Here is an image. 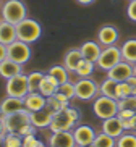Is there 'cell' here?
<instances>
[{"instance_id":"cell-34","label":"cell","mask_w":136,"mask_h":147,"mask_svg":"<svg viewBox=\"0 0 136 147\" xmlns=\"http://www.w3.org/2000/svg\"><path fill=\"white\" fill-rule=\"evenodd\" d=\"M47 105L49 108H52L53 112H62V110H65L66 107H70L68 104H65V102H62V100L55 99L53 95H50V97H47Z\"/></svg>"},{"instance_id":"cell-4","label":"cell","mask_w":136,"mask_h":147,"mask_svg":"<svg viewBox=\"0 0 136 147\" xmlns=\"http://www.w3.org/2000/svg\"><path fill=\"white\" fill-rule=\"evenodd\" d=\"M16 31H18V39L26 44L36 42L42 34L41 24L32 18H24L20 24H16Z\"/></svg>"},{"instance_id":"cell-46","label":"cell","mask_w":136,"mask_h":147,"mask_svg":"<svg viewBox=\"0 0 136 147\" xmlns=\"http://www.w3.org/2000/svg\"><path fill=\"white\" fill-rule=\"evenodd\" d=\"M130 2H133V0H130Z\"/></svg>"},{"instance_id":"cell-42","label":"cell","mask_w":136,"mask_h":147,"mask_svg":"<svg viewBox=\"0 0 136 147\" xmlns=\"http://www.w3.org/2000/svg\"><path fill=\"white\" fill-rule=\"evenodd\" d=\"M78 3H81V5H91V3H94L96 0H76Z\"/></svg>"},{"instance_id":"cell-10","label":"cell","mask_w":136,"mask_h":147,"mask_svg":"<svg viewBox=\"0 0 136 147\" xmlns=\"http://www.w3.org/2000/svg\"><path fill=\"white\" fill-rule=\"evenodd\" d=\"M131 74H135L133 73V65L128 63V61H125V60H122L107 71V78L114 79L117 82H122V81H127Z\"/></svg>"},{"instance_id":"cell-3","label":"cell","mask_w":136,"mask_h":147,"mask_svg":"<svg viewBox=\"0 0 136 147\" xmlns=\"http://www.w3.org/2000/svg\"><path fill=\"white\" fill-rule=\"evenodd\" d=\"M2 118H3V125H5L7 133L20 134L23 128H26L31 123V112L26 110V108H23L20 112L10 113V115H2Z\"/></svg>"},{"instance_id":"cell-22","label":"cell","mask_w":136,"mask_h":147,"mask_svg":"<svg viewBox=\"0 0 136 147\" xmlns=\"http://www.w3.org/2000/svg\"><path fill=\"white\" fill-rule=\"evenodd\" d=\"M58 81L53 76H50V74H45L44 76V79H42V82H41V86H39V92L44 97H50V95H53L55 92H57V89H58Z\"/></svg>"},{"instance_id":"cell-8","label":"cell","mask_w":136,"mask_h":147,"mask_svg":"<svg viewBox=\"0 0 136 147\" xmlns=\"http://www.w3.org/2000/svg\"><path fill=\"white\" fill-rule=\"evenodd\" d=\"M7 50H8V58L10 60L16 61L20 65H24L28 63L31 58V47L29 44L23 42V40L16 39L15 42H12L10 45H7Z\"/></svg>"},{"instance_id":"cell-26","label":"cell","mask_w":136,"mask_h":147,"mask_svg":"<svg viewBox=\"0 0 136 147\" xmlns=\"http://www.w3.org/2000/svg\"><path fill=\"white\" fill-rule=\"evenodd\" d=\"M94 66H96L94 61H89V60H86V58H83L75 73L78 74L79 78H89V76L94 73Z\"/></svg>"},{"instance_id":"cell-24","label":"cell","mask_w":136,"mask_h":147,"mask_svg":"<svg viewBox=\"0 0 136 147\" xmlns=\"http://www.w3.org/2000/svg\"><path fill=\"white\" fill-rule=\"evenodd\" d=\"M117 84L118 82L114 81V79H104V81L99 84V95H106V97H112V99H117Z\"/></svg>"},{"instance_id":"cell-16","label":"cell","mask_w":136,"mask_h":147,"mask_svg":"<svg viewBox=\"0 0 136 147\" xmlns=\"http://www.w3.org/2000/svg\"><path fill=\"white\" fill-rule=\"evenodd\" d=\"M23 108H24V99H18V97H10V95H7L0 102V115H10V113L20 112Z\"/></svg>"},{"instance_id":"cell-41","label":"cell","mask_w":136,"mask_h":147,"mask_svg":"<svg viewBox=\"0 0 136 147\" xmlns=\"http://www.w3.org/2000/svg\"><path fill=\"white\" fill-rule=\"evenodd\" d=\"M127 82H128V84H131V86L135 87L136 86V74H131V76L127 79Z\"/></svg>"},{"instance_id":"cell-2","label":"cell","mask_w":136,"mask_h":147,"mask_svg":"<svg viewBox=\"0 0 136 147\" xmlns=\"http://www.w3.org/2000/svg\"><path fill=\"white\" fill-rule=\"evenodd\" d=\"M0 13H2L3 21H8L12 24H20L24 18H28L26 5L23 3L21 0H7L2 5Z\"/></svg>"},{"instance_id":"cell-29","label":"cell","mask_w":136,"mask_h":147,"mask_svg":"<svg viewBox=\"0 0 136 147\" xmlns=\"http://www.w3.org/2000/svg\"><path fill=\"white\" fill-rule=\"evenodd\" d=\"M133 95V86L128 84L127 81H122L117 84V100L125 99V97H130Z\"/></svg>"},{"instance_id":"cell-31","label":"cell","mask_w":136,"mask_h":147,"mask_svg":"<svg viewBox=\"0 0 136 147\" xmlns=\"http://www.w3.org/2000/svg\"><path fill=\"white\" fill-rule=\"evenodd\" d=\"M3 147H23V138L15 133L5 134V146Z\"/></svg>"},{"instance_id":"cell-36","label":"cell","mask_w":136,"mask_h":147,"mask_svg":"<svg viewBox=\"0 0 136 147\" xmlns=\"http://www.w3.org/2000/svg\"><path fill=\"white\" fill-rule=\"evenodd\" d=\"M122 123H123V129L125 131L136 129V115H133L131 118H127V120H122Z\"/></svg>"},{"instance_id":"cell-33","label":"cell","mask_w":136,"mask_h":147,"mask_svg":"<svg viewBox=\"0 0 136 147\" xmlns=\"http://www.w3.org/2000/svg\"><path fill=\"white\" fill-rule=\"evenodd\" d=\"M118 110H133V112H136V97L135 95H130V97L120 99L118 100Z\"/></svg>"},{"instance_id":"cell-40","label":"cell","mask_w":136,"mask_h":147,"mask_svg":"<svg viewBox=\"0 0 136 147\" xmlns=\"http://www.w3.org/2000/svg\"><path fill=\"white\" fill-rule=\"evenodd\" d=\"M5 134H7V129H5V125H3V118H2V115H0V138L5 136Z\"/></svg>"},{"instance_id":"cell-18","label":"cell","mask_w":136,"mask_h":147,"mask_svg":"<svg viewBox=\"0 0 136 147\" xmlns=\"http://www.w3.org/2000/svg\"><path fill=\"white\" fill-rule=\"evenodd\" d=\"M18 39V31L16 24H12L8 21H0V42L5 45H10L12 42Z\"/></svg>"},{"instance_id":"cell-19","label":"cell","mask_w":136,"mask_h":147,"mask_svg":"<svg viewBox=\"0 0 136 147\" xmlns=\"http://www.w3.org/2000/svg\"><path fill=\"white\" fill-rule=\"evenodd\" d=\"M21 73H23V65H20L16 61L10 60V58H5L3 61H0V76L3 79H10Z\"/></svg>"},{"instance_id":"cell-30","label":"cell","mask_w":136,"mask_h":147,"mask_svg":"<svg viewBox=\"0 0 136 147\" xmlns=\"http://www.w3.org/2000/svg\"><path fill=\"white\" fill-rule=\"evenodd\" d=\"M115 147H136V134H122L120 138H117Z\"/></svg>"},{"instance_id":"cell-23","label":"cell","mask_w":136,"mask_h":147,"mask_svg":"<svg viewBox=\"0 0 136 147\" xmlns=\"http://www.w3.org/2000/svg\"><path fill=\"white\" fill-rule=\"evenodd\" d=\"M122 57L123 60L128 63H136V39H128L127 42H123L122 47Z\"/></svg>"},{"instance_id":"cell-20","label":"cell","mask_w":136,"mask_h":147,"mask_svg":"<svg viewBox=\"0 0 136 147\" xmlns=\"http://www.w3.org/2000/svg\"><path fill=\"white\" fill-rule=\"evenodd\" d=\"M79 50H81L83 58L97 63V58H99V55H101V52H102V45L99 42H94V40H88V42H84L83 45L79 47Z\"/></svg>"},{"instance_id":"cell-12","label":"cell","mask_w":136,"mask_h":147,"mask_svg":"<svg viewBox=\"0 0 136 147\" xmlns=\"http://www.w3.org/2000/svg\"><path fill=\"white\" fill-rule=\"evenodd\" d=\"M49 147H76L73 131L52 133L50 138H49Z\"/></svg>"},{"instance_id":"cell-25","label":"cell","mask_w":136,"mask_h":147,"mask_svg":"<svg viewBox=\"0 0 136 147\" xmlns=\"http://www.w3.org/2000/svg\"><path fill=\"white\" fill-rule=\"evenodd\" d=\"M115 146H117V139L106 133L96 134V139L92 142V147H115Z\"/></svg>"},{"instance_id":"cell-15","label":"cell","mask_w":136,"mask_h":147,"mask_svg":"<svg viewBox=\"0 0 136 147\" xmlns=\"http://www.w3.org/2000/svg\"><path fill=\"white\" fill-rule=\"evenodd\" d=\"M123 123L118 117H112V118H107V120H102V133L109 134L112 138H120L123 134Z\"/></svg>"},{"instance_id":"cell-1","label":"cell","mask_w":136,"mask_h":147,"mask_svg":"<svg viewBox=\"0 0 136 147\" xmlns=\"http://www.w3.org/2000/svg\"><path fill=\"white\" fill-rule=\"evenodd\" d=\"M79 121V112L73 107H66L62 112H55L53 120L49 126L52 133H60V131H71L75 129Z\"/></svg>"},{"instance_id":"cell-6","label":"cell","mask_w":136,"mask_h":147,"mask_svg":"<svg viewBox=\"0 0 136 147\" xmlns=\"http://www.w3.org/2000/svg\"><path fill=\"white\" fill-rule=\"evenodd\" d=\"M7 95L10 97H18V99H24L29 94V84H28V74H18L13 78L7 79V86H5Z\"/></svg>"},{"instance_id":"cell-14","label":"cell","mask_w":136,"mask_h":147,"mask_svg":"<svg viewBox=\"0 0 136 147\" xmlns=\"http://www.w3.org/2000/svg\"><path fill=\"white\" fill-rule=\"evenodd\" d=\"M76 146H91L96 139V131L88 125H79L73 129Z\"/></svg>"},{"instance_id":"cell-38","label":"cell","mask_w":136,"mask_h":147,"mask_svg":"<svg viewBox=\"0 0 136 147\" xmlns=\"http://www.w3.org/2000/svg\"><path fill=\"white\" fill-rule=\"evenodd\" d=\"M133 115H136V112H133V110H118V113H117V117H118L120 120H127V118H131Z\"/></svg>"},{"instance_id":"cell-13","label":"cell","mask_w":136,"mask_h":147,"mask_svg":"<svg viewBox=\"0 0 136 147\" xmlns=\"http://www.w3.org/2000/svg\"><path fill=\"white\" fill-rule=\"evenodd\" d=\"M120 34L118 29L112 24H104L101 29L97 31V42L104 45V47H109V45H115V42L118 40Z\"/></svg>"},{"instance_id":"cell-37","label":"cell","mask_w":136,"mask_h":147,"mask_svg":"<svg viewBox=\"0 0 136 147\" xmlns=\"http://www.w3.org/2000/svg\"><path fill=\"white\" fill-rule=\"evenodd\" d=\"M127 15H128V18H130L131 21L136 23V0H133V2H130V3H128Z\"/></svg>"},{"instance_id":"cell-21","label":"cell","mask_w":136,"mask_h":147,"mask_svg":"<svg viewBox=\"0 0 136 147\" xmlns=\"http://www.w3.org/2000/svg\"><path fill=\"white\" fill-rule=\"evenodd\" d=\"M81 60H83L81 50L79 49H70L63 57V66L68 69V73H75L78 65L81 63Z\"/></svg>"},{"instance_id":"cell-17","label":"cell","mask_w":136,"mask_h":147,"mask_svg":"<svg viewBox=\"0 0 136 147\" xmlns=\"http://www.w3.org/2000/svg\"><path fill=\"white\" fill-rule=\"evenodd\" d=\"M45 104H47V97H44L39 91L29 92L24 97V108L29 110V112H37L41 108H44Z\"/></svg>"},{"instance_id":"cell-44","label":"cell","mask_w":136,"mask_h":147,"mask_svg":"<svg viewBox=\"0 0 136 147\" xmlns=\"http://www.w3.org/2000/svg\"><path fill=\"white\" fill-rule=\"evenodd\" d=\"M133 95H135V97H136V86L133 87Z\"/></svg>"},{"instance_id":"cell-27","label":"cell","mask_w":136,"mask_h":147,"mask_svg":"<svg viewBox=\"0 0 136 147\" xmlns=\"http://www.w3.org/2000/svg\"><path fill=\"white\" fill-rule=\"evenodd\" d=\"M49 74L57 79L58 84H63V82L68 81V69L63 65H53L52 68L49 69Z\"/></svg>"},{"instance_id":"cell-7","label":"cell","mask_w":136,"mask_h":147,"mask_svg":"<svg viewBox=\"0 0 136 147\" xmlns=\"http://www.w3.org/2000/svg\"><path fill=\"white\" fill-rule=\"evenodd\" d=\"M122 60H123L122 49L117 47V45H109V47L102 49V52H101V55H99V58H97L96 65L99 66L101 69L109 71L112 66H115L118 61H122Z\"/></svg>"},{"instance_id":"cell-9","label":"cell","mask_w":136,"mask_h":147,"mask_svg":"<svg viewBox=\"0 0 136 147\" xmlns=\"http://www.w3.org/2000/svg\"><path fill=\"white\" fill-rule=\"evenodd\" d=\"M76 97L79 100H91L99 94V84L89 78H81L75 82Z\"/></svg>"},{"instance_id":"cell-45","label":"cell","mask_w":136,"mask_h":147,"mask_svg":"<svg viewBox=\"0 0 136 147\" xmlns=\"http://www.w3.org/2000/svg\"><path fill=\"white\" fill-rule=\"evenodd\" d=\"M76 147H92V144L91 146H76Z\"/></svg>"},{"instance_id":"cell-35","label":"cell","mask_w":136,"mask_h":147,"mask_svg":"<svg viewBox=\"0 0 136 147\" xmlns=\"http://www.w3.org/2000/svg\"><path fill=\"white\" fill-rule=\"evenodd\" d=\"M23 147H44V144L36 139V134L23 138Z\"/></svg>"},{"instance_id":"cell-32","label":"cell","mask_w":136,"mask_h":147,"mask_svg":"<svg viewBox=\"0 0 136 147\" xmlns=\"http://www.w3.org/2000/svg\"><path fill=\"white\" fill-rule=\"evenodd\" d=\"M57 91H58V92H62L63 95H66V97H68L70 100L73 99V97H76L75 84H73V82H70V81H66V82H63V84H60Z\"/></svg>"},{"instance_id":"cell-5","label":"cell","mask_w":136,"mask_h":147,"mask_svg":"<svg viewBox=\"0 0 136 147\" xmlns=\"http://www.w3.org/2000/svg\"><path fill=\"white\" fill-rule=\"evenodd\" d=\"M92 110H94V115L97 118H101V120L117 117V113H118V100L112 99V97H106V95H99L94 100Z\"/></svg>"},{"instance_id":"cell-28","label":"cell","mask_w":136,"mask_h":147,"mask_svg":"<svg viewBox=\"0 0 136 147\" xmlns=\"http://www.w3.org/2000/svg\"><path fill=\"white\" fill-rule=\"evenodd\" d=\"M45 74L44 73H39V71H32V73L28 74V84H29V92H36L39 91V86L42 79H44Z\"/></svg>"},{"instance_id":"cell-43","label":"cell","mask_w":136,"mask_h":147,"mask_svg":"<svg viewBox=\"0 0 136 147\" xmlns=\"http://www.w3.org/2000/svg\"><path fill=\"white\" fill-rule=\"evenodd\" d=\"M133 73L136 74V63H133Z\"/></svg>"},{"instance_id":"cell-39","label":"cell","mask_w":136,"mask_h":147,"mask_svg":"<svg viewBox=\"0 0 136 147\" xmlns=\"http://www.w3.org/2000/svg\"><path fill=\"white\" fill-rule=\"evenodd\" d=\"M5 58H8V50H7V45L0 42V61H3Z\"/></svg>"},{"instance_id":"cell-11","label":"cell","mask_w":136,"mask_h":147,"mask_svg":"<svg viewBox=\"0 0 136 147\" xmlns=\"http://www.w3.org/2000/svg\"><path fill=\"white\" fill-rule=\"evenodd\" d=\"M53 115H55V112L45 105L44 108H41L37 112H31V123L37 129L39 128H49L50 123H52V120H53Z\"/></svg>"}]
</instances>
